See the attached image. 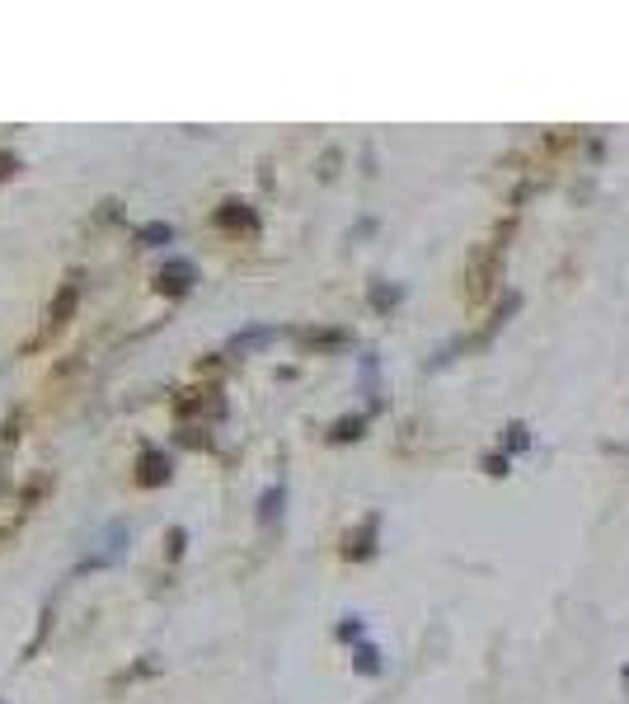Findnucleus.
Instances as JSON below:
<instances>
[{
  "label": "nucleus",
  "instance_id": "nucleus-18",
  "mask_svg": "<svg viewBox=\"0 0 629 704\" xmlns=\"http://www.w3.org/2000/svg\"><path fill=\"white\" fill-rule=\"evenodd\" d=\"M10 174H19V155L15 151H0V184H5Z\"/></svg>",
  "mask_w": 629,
  "mask_h": 704
},
{
  "label": "nucleus",
  "instance_id": "nucleus-5",
  "mask_svg": "<svg viewBox=\"0 0 629 704\" xmlns=\"http://www.w3.org/2000/svg\"><path fill=\"white\" fill-rule=\"evenodd\" d=\"M376 531H381V517L371 512V517L362 521L357 531H348V536H343V559H348V564H357V559H371V554H376Z\"/></svg>",
  "mask_w": 629,
  "mask_h": 704
},
{
  "label": "nucleus",
  "instance_id": "nucleus-4",
  "mask_svg": "<svg viewBox=\"0 0 629 704\" xmlns=\"http://www.w3.org/2000/svg\"><path fill=\"white\" fill-rule=\"evenodd\" d=\"M169 475H174V460L160 451V446H146L137 456V484L141 489H160V484H169Z\"/></svg>",
  "mask_w": 629,
  "mask_h": 704
},
{
  "label": "nucleus",
  "instance_id": "nucleus-10",
  "mask_svg": "<svg viewBox=\"0 0 629 704\" xmlns=\"http://www.w3.org/2000/svg\"><path fill=\"white\" fill-rule=\"evenodd\" d=\"M282 503H287V489H282V484H273V489L259 498V521H263V526H273V521L282 517Z\"/></svg>",
  "mask_w": 629,
  "mask_h": 704
},
{
  "label": "nucleus",
  "instance_id": "nucleus-15",
  "mask_svg": "<svg viewBox=\"0 0 629 704\" xmlns=\"http://www.w3.org/2000/svg\"><path fill=\"white\" fill-rule=\"evenodd\" d=\"M353 667H357V672H362V676H381V653H376L371 643H357Z\"/></svg>",
  "mask_w": 629,
  "mask_h": 704
},
{
  "label": "nucleus",
  "instance_id": "nucleus-14",
  "mask_svg": "<svg viewBox=\"0 0 629 704\" xmlns=\"http://www.w3.org/2000/svg\"><path fill=\"white\" fill-rule=\"evenodd\" d=\"M531 446V428L526 423H507L503 428V451L507 456H517V451H526Z\"/></svg>",
  "mask_w": 629,
  "mask_h": 704
},
{
  "label": "nucleus",
  "instance_id": "nucleus-9",
  "mask_svg": "<svg viewBox=\"0 0 629 704\" xmlns=\"http://www.w3.org/2000/svg\"><path fill=\"white\" fill-rule=\"evenodd\" d=\"M367 301H371V310H376V315H385V310H395L399 301H404V291H399V287H390V282H371Z\"/></svg>",
  "mask_w": 629,
  "mask_h": 704
},
{
  "label": "nucleus",
  "instance_id": "nucleus-17",
  "mask_svg": "<svg viewBox=\"0 0 629 704\" xmlns=\"http://www.w3.org/2000/svg\"><path fill=\"white\" fill-rule=\"evenodd\" d=\"M362 620H357V615H348V620H343V625H338V639H362Z\"/></svg>",
  "mask_w": 629,
  "mask_h": 704
},
{
  "label": "nucleus",
  "instance_id": "nucleus-7",
  "mask_svg": "<svg viewBox=\"0 0 629 704\" xmlns=\"http://www.w3.org/2000/svg\"><path fill=\"white\" fill-rule=\"evenodd\" d=\"M123 550H127V521H113V526H108V536H104V545H99V550H94L80 568H108L113 559H123Z\"/></svg>",
  "mask_w": 629,
  "mask_h": 704
},
{
  "label": "nucleus",
  "instance_id": "nucleus-19",
  "mask_svg": "<svg viewBox=\"0 0 629 704\" xmlns=\"http://www.w3.org/2000/svg\"><path fill=\"white\" fill-rule=\"evenodd\" d=\"M484 470H489L493 479H503L507 475V456H489V460H484Z\"/></svg>",
  "mask_w": 629,
  "mask_h": 704
},
{
  "label": "nucleus",
  "instance_id": "nucleus-2",
  "mask_svg": "<svg viewBox=\"0 0 629 704\" xmlns=\"http://www.w3.org/2000/svg\"><path fill=\"white\" fill-rule=\"evenodd\" d=\"M193 282H198L193 259H165V268L155 273V291H160V296H188Z\"/></svg>",
  "mask_w": 629,
  "mask_h": 704
},
{
  "label": "nucleus",
  "instance_id": "nucleus-16",
  "mask_svg": "<svg viewBox=\"0 0 629 704\" xmlns=\"http://www.w3.org/2000/svg\"><path fill=\"white\" fill-rule=\"evenodd\" d=\"M184 545H188V531L184 526H174V531H169V564H174V559H184Z\"/></svg>",
  "mask_w": 629,
  "mask_h": 704
},
{
  "label": "nucleus",
  "instance_id": "nucleus-13",
  "mask_svg": "<svg viewBox=\"0 0 629 704\" xmlns=\"http://www.w3.org/2000/svg\"><path fill=\"white\" fill-rule=\"evenodd\" d=\"M301 343H306V348H343L348 334H343V329H310V334H301Z\"/></svg>",
  "mask_w": 629,
  "mask_h": 704
},
{
  "label": "nucleus",
  "instance_id": "nucleus-3",
  "mask_svg": "<svg viewBox=\"0 0 629 704\" xmlns=\"http://www.w3.org/2000/svg\"><path fill=\"white\" fill-rule=\"evenodd\" d=\"M76 306H80V277H66L62 282V291L52 296V306H47V320H43V334H57L71 315H76Z\"/></svg>",
  "mask_w": 629,
  "mask_h": 704
},
{
  "label": "nucleus",
  "instance_id": "nucleus-1",
  "mask_svg": "<svg viewBox=\"0 0 629 704\" xmlns=\"http://www.w3.org/2000/svg\"><path fill=\"white\" fill-rule=\"evenodd\" d=\"M498 273H503V240H489L484 249L470 254V268H465V296H470V301H484V296L493 291V282H498Z\"/></svg>",
  "mask_w": 629,
  "mask_h": 704
},
{
  "label": "nucleus",
  "instance_id": "nucleus-21",
  "mask_svg": "<svg viewBox=\"0 0 629 704\" xmlns=\"http://www.w3.org/2000/svg\"><path fill=\"white\" fill-rule=\"evenodd\" d=\"M625 681H629V667H625Z\"/></svg>",
  "mask_w": 629,
  "mask_h": 704
},
{
  "label": "nucleus",
  "instance_id": "nucleus-8",
  "mask_svg": "<svg viewBox=\"0 0 629 704\" xmlns=\"http://www.w3.org/2000/svg\"><path fill=\"white\" fill-rule=\"evenodd\" d=\"M362 432H367V414H343L334 423V428H329V442H357V437H362Z\"/></svg>",
  "mask_w": 629,
  "mask_h": 704
},
{
  "label": "nucleus",
  "instance_id": "nucleus-6",
  "mask_svg": "<svg viewBox=\"0 0 629 704\" xmlns=\"http://www.w3.org/2000/svg\"><path fill=\"white\" fill-rule=\"evenodd\" d=\"M212 221H216L221 230H245V235H254V230H259V216H254V207H249V202H240V198H226V202H221Z\"/></svg>",
  "mask_w": 629,
  "mask_h": 704
},
{
  "label": "nucleus",
  "instance_id": "nucleus-20",
  "mask_svg": "<svg viewBox=\"0 0 629 704\" xmlns=\"http://www.w3.org/2000/svg\"><path fill=\"white\" fill-rule=\"evenodd\" d=\"M320 174H324V179H334V174H338V151H324V160H320Z\"/></svg>",
  "mask_w": 629,
  "mask_h": 704
},
{
  "label": "nucleus",
  "instance_id": "nucleus-11",
  "mask_svg": "<svg viewBox=\"0 0 629 704\" xmlns=\"http://www.w3.org/2000/svg\"><path fill=\"white\" fill-rule=\"evenodd\" d=\"M277 334H282V329H245V334L231 338V352H254V348H263V343H273Z\"/></svg>",
  "mask_w": 629,
  "mask_h": 704
},
{
  "label": "nucleus",
  "instance_id": "nucleus-12",
  "mask_svg": "<svg viewBox=\"0 0 629 704\" xmlns=\"http://www.w3.org/2000/svg\"><path fill=\"white\" fill-rule=\"evenodd\" d=\"M169 240H174V226H169V221H151V226L137 230V245H146V249L169 245Z\"/></svg>",
  "mask_w": 629,
  "mask_h": 704
}]
</instances>
